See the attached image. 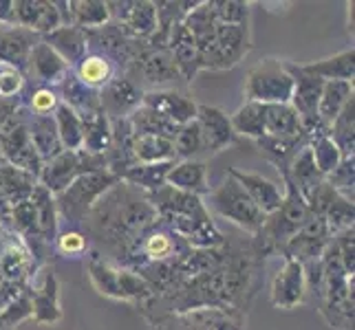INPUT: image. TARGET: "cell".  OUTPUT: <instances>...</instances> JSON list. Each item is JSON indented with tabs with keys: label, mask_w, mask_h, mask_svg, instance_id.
Here are the masks:
<instances>
[{
	"label": "cell",
	"mask_w": 355,
	"mask_h": 330,
	"mask_svg": "<svg viewBox=\"0 0 355 330\" xmlns=\"http://www.w3.org/2000/svg\"><path fill=\"white\" fill-rule=\"evenodd\" d=\"M155 223H159V216L146 194L119 181L97 201L82 223V234L93 238V251L115 266H124L132 247Z\"/></svg>",
	"instance_id": "obj_1"
},
{
	"label": "cell",
	"mask_w": 355,
	"mask_h": 330,
	"mask_svg": "<svg viewBox=\"0 0 355 330\" xmlns=\"http://www.w3.org/2000/svg\"><path fill=\"white\" fill-rule=\"evenodd\" d=\"M199 48L201 71H227L234 68L252 51L250 27L216 22L212 31L194 38Z\"/></svg>",
	"instance_id": "obj_2"
},
{
	"label": "cell",
	"mask_w": 355,
	"mask_h": 330,
	"mask_svg": "<svg viewBox=\"0 0 355 330\" xmlns=\"http://www.w3.org/2000/svg\"><path fill=\"white\" fill-rule=\"evenodd\" d=\"M117 183L119 178L108 172V169L82 174L80 178L73 181L64 192H60L55 196L58 216L69 220L73 227H82V223L87 220V216L97 205V201H100L106 192H111Z\"/></svg>",
	"instance_id": "obj_3"
},
{
	"label": "cell",
	"mask_w": 355,
	"mask_h": 330,
	"mask_svg": "<svg viewBox=\"0 0 355 330\" xmlns=\"http://www.w3.org/2000/svg\"><path fill=\"white\" fill-rule=\"evenodd\" d=\"M245 102L256 104H289L293 93V77L287 62L276 57H263L245 75Z\"/></svg>",
	"instance_id": "obj_4"
},
{
	"label": "cell",
	"mask_w": 355,
	"mask_h": 330,
	"mask_svg": "<svg viewBox=\"0 0 355 330\" xmlns=\"http://www.w3.org/2000/svg\"><path fill=\"white\" fill-rule=\"evenodd\" d=\"M207 203H210L212 212L252 236L259 234L265 225V214L252 203L248 192L239 185V181L230 174H225V178L214 190L207 192Z\"/></svg>",
	"instance_id": "obj_5"
},
{
	"label": "cell",
	"mask_w": 355,
	"mask_h": 330,
	"mask_svg": "<svg viewBox=\"0 0 355 330\" xmlns=\"http://www.w3.org/2000/svg\"><path fill=\"white\" fill-rule=\"evenodd\" d=\"M108 169L106 154H91L87 150H64L51 161L42 163V169L38 174V183L58 196L60 192H64L73 181L80 178L82 174L100 172Z\"/></svg>",
	"instance_id": "obj_6"
},
{
	"label": "cell",
	"mask_w": 355,
	"mask_h": 330,
	"mask_svg": "<svg viewBox=\"0 0 355 330\" xmlns=\"http://www.w3.org/2000/svg\"><path fill=\"white\" fill-rule=\"evenodd\" d=\"M0 156H3L5 163L24 169V172H29L33 176L40 174L42 161L29 137L27 108L24 106L0 126Z\"/></svg>",
	"instance_id": "obj_7"
},
{
	"label": "cell",
	"mask_w": 355,
	"mask_h": 330,
	"mask_svg": "<svg viewBox=\"0 0 355 330\" xmlns=\"http://www.w3.org/2000/svg\"><path fill=\"white\" fill-rule=\"evenodd\" d=\"M287 68L293 77V93H291V102L289 106L296 110V115L300 117V124L304 132L313 137V134L327 132L320 121H318V104H320V95L324 82L320 77L311 75L302 68V64H293L287 62Z\"/></svg>",
	"instance_id": "obj_8"
},
{
	"label": "cell",
	"mask_w": 355,
	"mask_h": 330,
	"mask_svg": "<svg viewBox=\"0 0 355 330\" xmlns=\"http://www.w3.org/2000/svg\"><path fill=\"white\" fill-rule=\"evenodd\" d=\"M111 22L128 40L146 42L157 31L155 3L150 0H106Z\"/></svg>",
	"instance_id": "obj_9"
},
{
	"label": "cell",
	"mask_w": 355,
	"mask_h": 330,
	"mask_svg": "<svg viewBox=\"0 0 355 330\" xmlns=\"http://www.w3.org/2000/svg\"><path fill=\"white\" fill-rule=\"evenodd\" d=\"M38 266L24 240L11 229H0V284L27 286Z\"/></svg>",
	"instance_id": "obj_10"
},
{
	"label": "cell",
	"mask_w": 355,
	"mask_h": 330,
	"mask_svg": "<svg viewBox=\"0 0 355 330\" xmlns=\"http://www.w3.org/2000/svg\"><path fill=\"white\" fill-rule=\"evenodd\" d=\"M331 238L334 234H331V229L327 227L324 218L309 214V218L304 220V225L287 240L285 247L280 249V255L296 260L300 264L313 262L322 255L324 247Z\"/></svg>",
	"instance_id": "obj_11"
},
{
	"label": "cell",
	"mask_w": 355,
	"mask_h": 330,
	"mask_svg": "<svg viewBox=\"0 0 355 330\" xmlns=\"http://www.w3.org/2000/svg\"><path fill=\"white\" fill-rule=\"evenodd\" d=\"M38 271L42 273L38 284H27L29 300H31V320L38 326H53L62 320L60 282L53 264H44Z\"/></svg>",
	"instance_id": "obj_12"
},
{
	"label": "cell",
	"mask_w": 355,
	"mask_h": 330,
	"mask_svg": "<svg viewBox=\"0 0 355 330\" xmlns=\"http://www.w3.org/2000/svg\"><path fill=\"white\" fill-rule=\"evenodd\" d=\"M177 80L183 82L173 62V55L168 51V46L155 48L144 42V51L139 55L137 71H135V82H137L141 89L146 84V86H150L148 91H162V89H168L170 84Z\"/></svg>",
	"instance_id": "obj_13"
},
{
	"label": "cell",
	"mask_w": 355,
	"mask_h": 330,
	"mask_svg": "<svg viewBox=\"0 0 355 330\" xmlns=\"http://www.w3.org/2000/svg\"><path fill=\"white\" fill-rule=\"evenodd\" d=\"M194 121H197V126L201 130L205 154H218L236 141V132L232 128L230 115L221 108L199 104Z\"/></svg>",
	"instance_id": "obj_14"
},
{
	"label": "cell",
	"mask_w": 355,
	"mask_h": 330,
	"mask_svg": "<svg viewBox=\"0 0 355 330\" xmlns=\"http://www.w3.org/2000/svg\"><path fill=\"white\" fill-rule=\"evenodd\" d=\"M141 100H144V89L124 75L113 77L100 91V106L108 121L128 119L141 106Z\"/></svg>",
	"instance_id": "obj_15"
},
{
	"label": "cell",
	"mask_w": 355,
	"mask_h": 330,
	"mask_svg": "<svg viewBox=\"0 0 355 330\" xmlns=\"http://www.w3.org/2000/svg\"><path fill=\"white\" fill-rule=\"evenodd\" d=\"M269 297L276 309H296L300 304L307 302V284H304V271L302 264L283 258V266L278 268L274 279H272V291Z\"/></svg>",
	"instance_id": "obj_16"
},
{
	"label": "cell",
	"mask_w": 355,
	"mask_h": 330,
	"mask_svg": "<svg viewBox=\"0 0 355 330\" xmlns=\"http://www.w3.org/2000/svg\"><path fill=\"white\" fill-rule=\"evenodd\" d=\"M71 71V66L60 57L46 42H38L29 53L24 77L27 84L33 86H58L64 80V75Z\"/></svg>",
	"instance_id": "obj_17"
},
{
	"label": "cell",
	"mask_w": 355,
	"mask_h": 330,
	"mask_svg": "<svg viewBox=\"0 0 355 330\" xmlns=\"http://www.w3.org/2000/svg\"><path fill=\"white\" fill-rule=\"evenodd\" d=\"M14 22L40 38L62 27V18L51 0H14Z\"/></svg>",
	"instance_id": "obj_18"
},
{
	"label": "cell",
	"mask_w": 355,
	"mask_h": 330,
	"mask_svg": "<svg viewBox=\"0 0 355 330\" xmlns=\"http://www.w3.org/2000/svg\"><path fill=\"white\" fill-rule=\"evenodd\" d=\"M42 38L38 33L20 27L16 22H3L0 24V64L16 66L24 73L31 48Z\"/></svg>",
	"instance_id": "obj_19"
},
{
	"label": "cell",
	"mask_w": 355,
	"mask_h": 330,
	"mask_svg": "<svg viewBox=\"0 0 355 330\" xmlns=\"http://www.w3.org/2000/svg\"><path fill=\"white\" fill-rule=\"evenodd\" d=\"M141 106H148L157 110L159 115H164L173 124L183 126L197 117V102H192V97L181 93L177 89H162V91H146Z\"/></svg>",
	"instance_id": "obj_20"
},
{
	"label": "cell",
	"mask_w": 355,
	"mask_h": 330,
	"mask_svg": "<svg viewBox=\"0 0 355 330\" xmlns=\"http://www.w3.org/2000/svg\"><path fill=\"white\" fill-rule=\"evenodd\" d=\"M227 174L234 181H239V185L248 192L252 203L259 207L265 216L274 214L280 207V203H283V196H285L283 185L269 181L267 176L254 174V172H243V169H234V167L227 169Z\"/></svg>",
	"instance_id": "obj_21"
},
{
	"label": "cell",
	"mask_w": 355,
	"mask_h": 330,
	"mask_svg": "<svg viewBox=\"0 0 355 330\" xmlns=\"http://www.w3.org/2000/svg\"><path fill=\"white\" fill-rule=\"evenodd\" d=\"M168 51H170V55H173V62H175L183 82L188 84V82H192L194 77H197V73L201 71L199 48H197L194 38L188 33V29L183 27L181 22L170 29Z\"/></svg>",
	"instance_id": "obj_22"
},
{
	"label": "cell",
	"mask_w": 355,
	"mask_h": 330,
	"mask_svg": "<svg viewBox=\"0 0 355 330\" xmlns=\"http://www.w3.org/2000/svg\"><path fill=\"white\" fill-rule=\"evenodd\" d=\"M166 185L179 192L192 194V196H207L210 183H207V167L201 158H190V161H175L166 176Z\"/></svg>",
	"instance_id": "obj_23"
},
{
	"label": "cell",
	"mask_w": 355,
	"mask_h": 330,
	"mask_svg": "<svg viewBox=\"0 0 355 330\" xmlns=\"http://www.w3.org/2000/svg\"><path fill=\"white\" fill-rule=\"evenodd\" d=\"M278 174H280V178H289L291 181V185L298 190V194L304 199V203H307V199L318 187H320V183L324 181V176L318 172V167L313 163L309 143L304 145V148L296 156H293V161L289 163V167L283 169V172H278Z\"/></svg>",
	"instance_id": "obj_24"
},
{
	"label": "cell",
	"mask_w": 355,
	"mask_h": 330,
	"mask_svg": "<svg viewBox=\"0 0 355 330\" xmlns=\"http://www.w3.org/2000/svg\"><path fill=\"white\" fill-rule=\"evenodd\" d=\"M254 143H256V148H259L261 156H265L278 172H283L293 161V156L309 143V134L302 132V134H296V137H267L265 134V137L256 139Z\"/></svg>",
	"instance_id": "obj_25"
},
{
	"label": "cell",
	"mask_w": 355,
	"mask_h": 330,
	"mask_svg": "<svg viewBox=\"0 0 355 330\" xmlns=\"http://www.w3.org/2000/svg\"><path fill=\"white\" fill-rule=\"evenodd\" d=\"M27 126H29V137L35 152H38L40 161L46 163L60 152H64L62 141L55 128L53 115H31L27 110Z\"/></svg>",
	"instance_id": "obj_26"
},
{
	"label": "cell",
	"mask_w": 355,
	"mask_h": 330,
	"mask_svg": "<svg viewBox=\"0 0 355 330\" xmlns=\"http://www.w3.org/2000/svg\"><path fill=\"white\" fill-rule=\"evenodd\" d=\"M58 95H60V102L67 104L69 108H73L80 117L84 115H93V113H102V106H100V91H93L89 86L76 77V73L69 71L64 80L58 84Z\"/></svg>",
	"instance_id": "obj_27"
},
{
	"label": "cell",
	"mask_w": 355,
	"mask_h": 330,
	"mask_svg": "<svg viewBox=\"0 0 355 330\" xmlns=\"http://www.w3.org/2000/svg\"><path fill=\"white\" fill-rule=\"evenodd\" d=\"M42 42L51 46L71 68H76L80 64V59L89 53L87 31H82L78 27H60L53 33L44 35Z\"/></svg>",
	"instance_id": "obj_28"
},
{
	"label": "cell",
	"mask_w": 355,
	"mask_h": 330,
	"mask_svg": "<svg viewBox=\"0 0 355 330\" xmlns=\"http://www.w3.org/2000/svg\"><path fill=\"white\" fill-rule=\"evenodd\" d=\"M302 68L311 73V75L320 77L322 82H351L353 84V80H355V48L349 46L336 55L302 64Z\"/></svg>",
	"instance_id": "obj_29"
},
{
	"label": "cell",
	"mask_w": 355,
	"mask_h": 330,
	"mask_svg": "<svg viewBox=\"0 0 355 330\" xmlns=\"http://www.w3.org/2000/svg\"><path fill=\"white\" fill-rule=\"evenodd\" d=\"M31 205H33V212H35V220H38V231H40V238L51 244L60 234V216H58V205H55V196L49 190H44L40 183L33 187L31 196H29Z\"/></svg>",
	"instance_id": "obj_30"
},
{
	"label": "cell",
	"mask_w": 355,
	"mask_h": 330,
	"mask_svg": "<svg viewBox=\"0 0 355 330\" xmlns=\"http://www.w3.org/2000/svg\"><path fill=\"white\" fill-rule=\"evenodd\" d=\"M38 185V176H33L24 169H18L9 163H0V194L9 207L22 201H29L33 187Z\"/></svg>",
	"instance_id": "obj_31"
},
{
	"label": "cell",
	"mask_w": 355,
	"mask_h": 330,
	"mask_svg": "<svg viewBox=\"0 0 355 330\" xmlns=\"http://www.w3.org/2000/svg\"><path fill=\"white\" fill-rule=\"evenodd\" d=\"M71 71L76 73V77L84 84V86H89L93 91H102L108 82L117 77L115 64L106 55L95 53V51H89L80 59V64Z\"/></svg>",
	"instance_id": "obj_32"
},
{
	"label": "cell",
	"mask_w": 355,
	"mask_h": 330,
	"mask_svg": "<svg viewBox=\"0 0 355 330\" xmlns=\"http://www.w3.org/2000/svg\"><path fill=\"white\" fill-rule=\"evenodd\" d=\"M135 163H170L177 161L173 139L157 134H135L132 137Z\"/></svg>",
	"instance_id": "obj_33"
},
{
	"label": "cell",
	"mask_w": 355,
	"mask_h": 330,
	"mask_svg": "<svg viewBox=\"0 0 355 330\" xmlns=\"http://www.w3.org/2000/svg\"><path fill=\"white\" fill-rule=\"evenodd\" d=\"M173 165H175V161H170V163H135L119 176V181L135 190H139L141 194H153L155 190L166 185V176Z\"/></svg>",
	"instance_id": "obj_34"
},
{
	"label": "cell",
	"mask_w": 355,
	"mask_h": 330,
	"mask_svg": "<svg viewBox=\"0 0 355 330\" xmlns=\"http://www.w3.org/2000/svg\"><path fill=\"white\" fill-rule=\"evenodd\" d=\"M355 97V86L351 82H324L320 104H318V121L327 130L331 121L340 115L347 102Z\"/></svg>",
	"instance_id": "obj_35"
},
{
	"label": "cell",
	"mask_w": 355,
	"mask_h": 330,
	"mask_svg": "<svg viewBox=\"0 0 355 330\" xmlns=\"http://www.w3.org/2000/svg\"><path fill=\"white\" fill-rule=\"evenodd\" d=\"M263 119L267 137H296L304 132L300 117L289 104H263Z\"/></svg>",
	"instance_id": "obj_36"
},
{
	"label": "cell",
	"mask_w": 355,
	"mask_h": 330,
	"mask_svg": "<svg viewBox=\"0 0 355 330\" xmlns=\"http://www.w3.org/2000/svg\"><path fill=\"white\" fill-rule=\"evenodd\" d=\"M87 268H89L91 284L95 286V291L100 293V295L121 302V295H119V266H115L113 262H108L106 258H102L97 251H91Z\"/></svg>",
	"instance_id": "obj_37"
},
{
	"label": "cell",
	"mask_w": 355,
	"mask_h": 330,
	"mask_svg": "<svg viewBox=\"0 0 355 330\" xmlns=\"http://www.w3.org/2000/svg\"><path fill=\"white\" fill-rule=\"evenodd\" d=\"M80 119H82V150H87L91 154H106L113 139L108 117L104 113H93Z\"/></svg>",
	"instance_id": "obj_38"
},
{
	"label": "cell",
	"mask_w": 355,
	"mask_h": 330,
	"mask_svg": "<svg viewBox=\"0 0 355 330\" xmlns=\"http://www.w3.org/2000/svg\"><path fill=\"white\" fill-rule=\"evenodd\" d=\"M327 134L338 145L342 158L355 156V97H351L347 106L340 110V115L327 128Z\"/></svg>",
	"instance_id": "obj_39"
},
{
	"label": "cell",
	"mask_w": 355,
	"mask_h": 330,
	"mask_svg": "<svg viewBox=\"0 0 355 330\" xmlns=\"http://www.w3.org/2000/svg\"><path fill=\"white\" fill-rule=\"evenodd\" d=\"M128 124L135 134H157V137H166V139H175L177 134V124H173L170 119L164 115H159L157 110L148 106H139L135 113L128 117Z\"/></svg>",
	"instance_id": "obj_40"
},
{
	"label": "cell",
	"mask_w": 355,
	"mask_h": 330,
	"mask_svg": "<svg viewBox=\"0 0 355 330\" xmlns=\"http://www.w3.org/2000/svg\"><path fill=\"white\" fill-rule=\"evenodd\" d=\"M232 128H234L236 137H248L252 141L265 137V119H263V104L245 102L236 108L234 115H230Z\"/></svg>",
	"instance_id": "obj_41"
},
{
	"label": "cell",
	"mask_w": 355,
	"mask_h": 330,
	"mask_svg": "<svg viewBox=\"0 0 355 330\" xmlns=\"http://www.w3.org/2000/svg\"><path fill=\"white\" fill-rule=\"evenodd\" d=\"M53 121L64 150H82V119L73 108L60 104L53 113Z\"/></svg>",
	"instance_id": "obj_42"
},
{
	"label": "cell",
	"mask_w": 355,
	"mask_h": 330,
	"mask_svg": "<svg viewBox=\"0 0 355 330\" xmlns=\"http://www.w3.org/2000/svg\"><path fill=\"white\" fill-rule=\"evenodd\" d=\"M22 104L31 115H53L62 102H60L55 86H33V84H27L22 91Z\"/></svg>",
	"instance_id": "obj_43"
},
{
	"label": "cell",
	"mask_w": 355,
	"mask_h": 330,
	"mask_svg": "<svg viewBox=\"0 0 355 330\" xmlns=\"http://www.w3.org/2000/svg\"><path fill=\"white\" fill-rule=\"evenodd\" d=\"M309 150H311V156H313V163L318 167V172L322 176L331 174L334 169L338 167V163L342 161V154L338 150V145L329 139L327 132H320V134H313L309 137Z\"/></svg>",
	"instance_id": "obj_44"
},
{
	"label": "cell",
	"mask_w": 355,
	"mask_h": 330,
	"mask_svg": "<svg viewBox=\"0 0 355 330\" xmlns=\"http://www.w3.org/2000/svg\"><path fill=\"white\" fill-rule=\"evenodd\" d=\"M173 143H175L177 161H190V158H197L199 154H203V139L197 121L192 119L188 124L179 126Z\"/></svg>",
	"instance_id": "obj_45"
},
{
	"label": "cell",
	"mask_w": 355,
	"mask_h": 330,
	"mask_svg": "<svg viewBox=\"0 0 355 330\" xmlns=\"http://www.w3.org/2000/svg\"><path fill=\"white\" fill-rule=\"evenodd\" d=\"M324 183L334 192H338L342 199L353 203V199H355V194H353L355 192V156L342 158L334 172L324 176Z\"/></svg>",
	"instance_id": "obj_46"
},
{
	"label": "cell",
	"mask_w": 355,
	"mask_h": 330,
	"mask_svg": "<svg viewBox=\"0 0 355 330\" xmlns=\"http://www.w3.org/2000/svg\"><path fill=\"white\" fill-rule=\"evenodd\" d=\"M324 223L327 227L331 229V234H340V231L351 229L353 227V220H355V203L342 199L340 194H336L329 210L324 212Z\"/></svg>",
	"instance_id": "obj_47"
},
{
	"label": "cell",
	"mask_w": 355,
	"mask_h": 330,
	"mask_svg": "<svg viewBox=\"0 0 355 330\" xmlns=\"http://www.w3.org/2000/svg\"><path fill=\"white\" fill-rule=\"evenodd\" d=\"M216 22L250 27V3L243 0H210Z\"/></svg>",
	"instance_id": "obj_48"
},
{
	"label": "cell",
	"mask_w": 355,
	"mask_h": 330,
	"mask_svg": "<svg viewBox=\"0 0 355 330\" xmlns=\"http://www.w3.org/2000/svg\"><path fill=\"white\" fill-rule=\"evenodd\" d=\"M53 249L58 253L67 255V258H80V255H84L91 249V240L84 236L80 229H67L58 234Z\"/></svg>",
	"instance_id": "obj_49"
},
{
	"label": "cell",
	"mask_w": 355,
	"mask_h": 330,
	"mask_svg": "<svg viewBox=\"0 0 355 330\" xmlns=\"http://www.w3.org/2000/svg\"><path fill=\"white\" fill-rule=\"evenodd\" d=\"M24 86H27V77H24L22 71L9 64H0V97L3 100L20 97Z\"/></svg>",
	"instance_id": "obj_50"
},
{
	"label": "cell",
	"mask_w": 355,
	"mask_h": 330,
	"mask_svg": "<svg viewBox=\"0 0 355 330\" xmlns=\"http://www.w3.org/2000/svg\"><path fill=\"white\" fill-rule=\"evenodd\" d=\"M14 22V0H0V24Z\"/></svg>",
	"instance_id": "obj_51"
},
{
	"label": "cell",
	"mask_w": 355,
	"mask_h": 330,
	"mask_svg": "<svg viewBox=\"0 0 355 330\" xmlns=\"http://www.w3.org/2000/svg\"><path fill=\"white\" fill-rule=\"evenodd\" d=\"M347 9H349V33H351V38H353V14H355V3H349Z\"/></svg>",
	"instance_id": "obj_52"
},
{
	"label": "cell",
	"mask_w": 355,
	"mask_h": 330,
	"mask_svg": "<svg viewBox=\"0 0 355 330\" xmlns=\"http://www.w3.org/2000/svg\"><path fill=\"white\" fill-rule=\"evenodd\" d=\"M0 163H3V156H0Z\"/></svg>",
	"instance_id": "obj_53"
}]
</instances>
